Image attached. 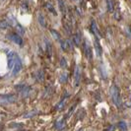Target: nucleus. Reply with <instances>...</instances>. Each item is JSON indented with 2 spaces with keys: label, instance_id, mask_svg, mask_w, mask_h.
<instances>
[{
  "label": "nucleus",
  "instance_id": "14",
  "mask_svg": "<svg viewBox=\"0 0 131 131\" xmlns=\"http://www.w3.org/2000/svg\"><path fill=\"white\" fill-rule=\"evenodd\" d=\"M50 34L52 35V37H53V39H54L55 40H60V35H59V33H58L57 31H55V30H50Z\"/></svg>",
  "mask_w": 131,
  "mask_h": 131
},
{
  "label": "nucleus",
  "instance_id": "7",
  "mask_svg": "<svg viewBox=\"0 0 131 131\" xmlns=\"http://www.w3.org/2000/svg\"><path fill=\"white\" fill-rule=\"evenodd\" d=\"M94 45H95V49H96V53L98 56H101V53H102V49H101V46L100 44V41L98 40V38H96L95 41H94Z\"/></svg>",
  "mask_w": 131,
  "mask_h": 131
},
{
  "label": "nucleus",
  "instance_id": "13",
  "mask_svg": "<svg viewBox=\"0 0 131 131\" xmlns=\"http://www.w3.org/2000/svg\"><path fill=\"white\" fill-rule=\"evenodd\" d=\"M39 23H40V25L41 26V27L45 28V26H46L45 19H44V16H43L41 13H40V14H39Z\"/></svg>",
  "mask_w": 131,
  "mask_h": 131
},
{
  "label": "nucleus",
  "instance_id": "27",
  "mask_svg": "<svg viewBox=\"0 0 131 131\" xmlns=\"http://www.w3.org/2000/svg\"><path fill=\"white\" fill-rule=\"evenodd\" d=\"M80 131H82V130H80Z\"/></svg>",
  "mask_w": 131,
  "mask_h": 131
},
{
  "label": "nucleus",
  "instance_id": "22",
  "mask_svg": "<svg viewBox=\"0 0 131 131\" xmlns=\"http://www.w3.org/2000/svg\"><path fill=\"white\" fill-rule=\"evenodd\" d=\"M60 66H61L62 68H66V67H67V61H66V59H65L64 57H62V58L60 59Z\"/></svg>",
  "mask_w": 131,
  "mask_h": 131
},
{
  "label": "nucleus",
  "instance_id": "20",
  "mask_svg": "<svg viewBox=\"0 0 131 131\" xmlns=\"http://www.w3.org/2000/svg\"><path fill=\"white\" fill-rule=\"evenodd\" d=\"M45 44H46V49H47V52H48V55L51 56V44L49 43V41L47 40H45Z\"/></svg>",
  "mask_w": 131,
  "mask_h": 131
},
{
  "label": "nucleus",
  "instance_id": "4",
  "mask_svg": "<svg viewBox=\"0 0 131 131\" xmlns=\"http://www.w3.org/2000/svg\"><path fill=\"white\" fill-rule=\"evenodd\" d=\"M9 39L13 42L18 44V45H22V43H23V40L20 37V35H18V34H11V35H9Z\"/></svg>",
  "mask_w": 131,
  "mask_h": 131
},
{
  "label": "nucleus",
  "instance_id": "2",
  "mask_svg": "<svg viewBox=\"0 0 131 131\" xmlns=\"http://www.w3.org/2000/svg\"><path fill=\"white\" fill-rule=\"evenodd\" d=\"M12 69H13V71H12L13 76H16L22 70V61L17 54H16V58H15V63H14V66Z\"/></svg>",
  "mask_w": 131,
  "mask_h": 131
},
{
  "label": "nucleus",
  "instance_id": "8",
  "mask_svg": "<svg viewBox=\"0 0 131 131\" xmlns=\"http://www.w3.org/2000/svg\"><path fill=\"white\" fill-rule=\"evenodd\" d=\"M60 44H61V48L64 51H67L68 49L72 48V43L70 42V40H60Z\"/></svg>",
  "mask_w": 131,
  "mask_h": 131
},
{
  "label": "nucleus",
  "instance_id": "24",
  "mask_svg": "<svg viewBox=\"0 0 131 131\" xmlns=\"http://www.w3.org/2000/svg\"><path fill=\"white\" fill-rule=\"evenodd\" d=\"M37 111H31V112H28L29 114H25L24 115V117H31V116H34V115H36L37 114Z\"/></svg>",
  "mask_w": 131,
  "mask_h": 131
},
{
  "label": "nucleus",
  "instance_id": "17",
  "mask_svg": "<svg viewBox=\"0 0 131 131\" xmlns=\"http://www.w3.org/2000/svg\"><path fill=\"white\" fill-rule=\"evenodd\" d=\"M58 1V5H59V9H60V11L61 12H65V4H64V2H63V0H57Z\"/></svg>",
  "mask_w": 131,
  "mask_h": 131
},
{
  "label": "nucleus",
  "instance_id": "19",
  "mask_svg": "<svg viewBox=\"0 0 131 131\" xmlns=\"http://www.w3.org/2000/svg\"><path fill=\"white\" fill-rule=\"evenodd\" d=\"M59 81H60V83H65L67 81V74L66 73H62L61 74V76L59 78Z\"/></svg>",
  "mask_w": 131,
  "mask_h": 131
},
{
  "label": "nucleus",
  "instance_id": "10",
  "mask_svg": "<svg viewBox=\"0 0 131 131\" xmlns=\"http://www.w3.org/2000/svg\"><path fill=\"white\" fill-rule=\"evenodd\" d=\"M73 42L76 46H79L80 43H81V36L80 34H75L73 36Z\"/></svg>",
  "mask_w": 131,
  "mask_h": 131
},
{
  "label": "nucleus",
  "instance_id": "16",
  "mask_svg": "<svg viewBox=\"0 0 131 131\" xmlns=\"http://www.w3.org/2000/svg\"><path fill=\"white\" fill-rule=\"evenodd\" d=\"M10 26V24H9V22H7V21H0V29H7L8 27Z\"/></svg>",
  "mask_w": 131,
  "mask_h": 131
},
{
  "label": "nucleus",
  "instance_id": "26",
  "mask_svg": "<svg viewBox=\"0 0 131 131\" xmlns=\"http://www.w3.org/2000/svg\"><path fill=\"white\" fill-rule=\"evenodd\" d=\"M74 1H77L78 2V1H80V0H74Z\"/></svg>",
  "mask_w": 131,
  "mask_h": 131
},
{
  "label": "nucleus",
  "instance_id": "3",
  "mask_svg": "<svg viewBox=\"0 0 131 131\" xmlns=\"http://www.w3.org/2000/svg\"><path fill=\"white\" fill-rule=\"evenodd\" d=\"M15 58H16V53L14 51H10L7 54V65L8 69H12L15 63Z\"/></svg>",
  "mask_w": 131,
  "mask_h": 131
},
{
  "label": "nucleus",
  "instance_id": "23",
  "mask_svg": "<svg viewBox=\"0 0 131 131\" xmlns=\"http://www.w3.org/2000/svg\"><path fill=\"white\" fill-rule=\"evenodd\" d=\"M64 103H65V100H62L58 104H57V107H56V109L57 110H61L63 107H64Z\"/></svg>",
  "mask_w": 131,
  "mask_h": 131
},
{
  "label": "nucleus",
  "instance_id": "15",
  "mask_svg": "<svg viewBox=\"0 0 131 131\" xmlns=\"http://www.w3.org/2000/svg\"><path fill=\"white\" fill-rule=\"evenodd\" d=\"M16 32L18 35H24L25 34V29L22 27L20 24H17L16 25Z\"/></svg>",
  "mask_w": 131,
  "mask_h": 131
},
{
  "label": "nucleus",
  "instance_id": "18",
  "mask_svg": "<svg viewBox=\"0 0 131 131\" xmlns=\"http://www.w3.org/2000/svg\"><path fill=\"white\" fill-rule=\"evenodd\" d=\"M118 126H119V128H120L122 131H126V130H127V125H126V123H125L124 121H120V122L118 123Z\"/></svg>",
  "mask_w": 131,
  "mask_h": 131
},
{
  "label": "nucleus",
  "instance_id": "25",
  "mask_svg": "<svg viewBox=\"0 0 131 131\" xmlns=\"http://www.w3.org/2000/svg\"><path fill=\"white\" fill-rule=\"evenodd\" d=\"M114 130H115V126L114 125H111L106 131H114Z\"/></svg>",
  "mask_w": 131,
  "mask_h": 131
},
{
  "label": "nucleus",
  "instance_id": "12",
  "mask_svg": "<svg viewBox=\"0 0 131 131\" xmlns=\"http://www.w3.org/2000/svg\"><path fill=\"white\" fill-rule=\"evenodd\" d=\"M64 126H65V121H64V119H63V118H62V119L57 120V122H56V124H55V127H56L58 130L63 129V128H64Z\"/></svg>",
  "mask_w": 131,
  "mask_h": 131
},
{
  "label": "nucleus",
  "instance_id": "9",
  "mask_svg": "<svg viewBox=\"0 0 131 131\" xmlns=\"http://www.w3.org/2000/svg\"><path fill=\"white\" fill-rule=\"evenodd\" d=\"M91 32L96 36V37H101V34H100V31H99V29H98V27H97V24H96V22L93 20L92 21V24H91Z\"/></svg>",
  "mask_w": 131,
  "mask_h": 131
},
{
  "label": "nucleus",
  "instance_id": "11",
  "mask_svg": "<svg viewBox=\"0 0 131 131\" xmlns=\"http://www.w3.org/2000/svg\"><path fill=\"white\" fill-rule=\"evenodd\" d=\"M107 7H108V11L110 13H112L114 10V3L113 0H107Z\"/></svg>",
  "mask_w": 131,
  "mask_h": 131
},
{
  "label": "nucleus",
  "instance_id": "6",
  "mask_svg": "<svg viewBox=\"0 0 131 131\" xmlns=\"http://www.w3.org/2000/svg\"><path fill=\"white\" fill-rule=\"evenodd\" d=\"M84 52H85V55L87 56L88 59H92V48L88 44L87 41L84 42Z\"/></svg>",
  "mask_w": 131,
  "mask_h": 131
},
{
  "label": "nucleus",
  "instance_id": "21",
  "mask_svg": "<svg viewBox=\"0 0 131 131\" xmlns=\"http://www.w3.org/2000/svg\"><path fill=\"white\" fill-rule=\"evenodd\" d=\"M45 7L50 11V12H52V13H53V14H55L56 12H55V10H54V8H53V6H52L50 3H46L45 4Z\"/></svg>",
  "mask_w": 131,
  "mask_h": 131
},
{
  "label": "nucleus",
  "instance_id": "5",
  "mask_svg": "<svg viewBox=\"0 0 131 131\" xmlns=\"http://www.w3.org/2000/svg\"><path fill=\"white\" fill-rule=\"evenodd\" d=\"M74 79H75V85L78 86L80 83V79H81V69H80L79 66H76V68H75Z\"/></svg>",
  "mask_w": 131,
  "mask_h": 131
},
{
  "label": "nucleus",
  "instance_id": "1",
  "mask_svg": "<svg viewBox=\"0 0 131 131\" xmlns=\"http://www.w3.org/2000/svg\"><path fill=\"white\" fill-rule=\"evenodd\" d=\"M111 100H112L113 103H115V106L120 107V104H121V98H120L119 90H118V88L115 85H113V86L111 87Z\"/></svg>",
  "mask_w": 131,
  "mask_h": 131
}]
</instances>
